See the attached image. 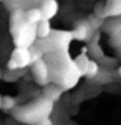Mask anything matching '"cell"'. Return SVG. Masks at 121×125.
I'll use <instances>...</instances> for the list:
<instances>
[{
  "label": "cell",
  "instance_id": "cell-1",
  "mask_svg": "<svg viewBox=\"0 0 121 125\" xmlns=\"http://www.w3.org/2000/svg\"><path fill=\"white\" fill-rule=\"evenodd\" d=\"M53 112V102L48 100L47 97L35 98L30 104L22 107H15L12 115L15 120L25 125H37L45 118H50V114Z\"/></svg>",
  "mask_w": 121,
  "mask_h": 125
},
{
  "label": "cell",
  "instance_id": "cell-2",
  "mask_svg": "<svg viewBox=\"0 0 121 125\" xmlns=\"http://www.w3.org/2000/svg\"><path fill=\"white\" fill-rule=\"evenodd\" d=\"M32 63H33L32 48L15 47L7 62V68L9 70H25L27 67H32Z\"/></svg>",
  "mask_w": 121,
  "mask_h": 125
},
{
  "label": "cell",
  "instance_id": "cell-3",
  "mask_svg": "<svg viewBox=\"0 0 121 125\" xmlns=\"http://www.w3.org/2000/svg\"><path fill=\"white\" fill-rule=\"evenodd\" d=\"M37 25H30L25 23L22 29L13 35V43L15 47H25V48H32L37 43Z\"/></svg>",
  "mask_w": 121,
  "mask_h": 125
},
{
  "label": "cell",
  "instance_id": "cell-4",
  "mask_svg": "<svg viewBox=\"0 0 121 125\" xmlns=\"http://www.w3.org/2000/svg\"><path fill=\"white\" fill-rule=\"evenodd\" d=\"M32 75H33L35 82L40 87H47L52 82V78H50V67H48L45 57L38 58V60H35L32 63Z\"/></svg>",
  "mask_w": 121,
  "mask_h": 125
},
{
  "label": "cell",
  "instance_id": "cell-5",
  "mask_svg": "<svg viewBox=\"0 0 121 125\" xmlns=\"http://www.w3.org/2000/svg\"><path fill=\"white\" fill-rule=\"evenodd\" d=\"M93 32H95V30L91 29L90 22H88L86 19L76 22V23H75V29L71 30L75 40H88L90 37H91V33H93Z\"/></svg>",
  "mask_w": 121,
  "mask_h": 125
},
{
  "label": "cell",
  "instance_id": "cell-6",
  "mask_svg": "<svg viewBox=\"0 0 121 125\" xmlns=\"http://www.w3.org/2000/svg\"><path fill=\"white\" fill-rule=\"evenodd\" d=\"M25 23H27L25 10H15V12H12V15H10V33H12V37H13Z\"/></svg>",
  "mask_w": 121,
  "mask_h": 125
},
{
  "label": "cell",
  "instance_id": "cell-7",
  "mask_svg": "<svg viewBox=\"0 0 121 125\" xmlns=\"http://www.w3.org/2000/svg\"><path fill=\"white\" fill-rule=\"evenodd\" d=\"M40 10L43 13V19L52 20L58 13V2L56 0H42L40 2Z\"/></svg>",
  "mask_w": 121,
  "mask_h": 125
},
{
  "label": "cell",
  "instance_id": "cell-8",
  "mask_svg": "<svg viewBox=\"0 0 121 125\" xmlns=\"http://www.w3.org/2000/svg\"><path fill=\"white\" fill-rule=\"evenodd\" d=\"M63 95V88L60 85H56L53 82H50L47 87H43V97H47L48 100H52L53 104H55L56 100H60Z\"/></svg>",
  "mask_w": 121,
  "mask_h": 125
},
{
  "label": "cell",
  "instance_id": "cell-9",
  "mask_svg": "<svg viewBox=\"0 0 121 125\" xmlns=\"http://www.w3.org/2000/svg\"><path fill=\"white\" fill-rule=\"evenodd\" d=\"M103 30L110 37L120 35L121 33V17H111V20H108L106 23H103Z\"/></svg>",
  "mask_w": 121,
  "mask_h": 125
},
{
  "label": "cell",
  "instance_id": "cell-10",
  "mask_svg": "<svg viewBox=\"0 0 121 125\" xmlns=\"http://www.w3.org/2000/svg\"><path fill=\"white\" fill-rule=\"evenodd\" d=\"M100 72H101V67H100L98 60L90 58L88 65L83 68V77L85 78H90V80H95V78L98 77V73H100Z\"/></svg>",
  "mask_w": 121,
  "mask_h": 125
},
{
  "label": "cell",
  "instance_id": "cell-11",
  "mask_svg": "<svg viewBox=\"0 0 121 125\" xmlns=\"http://www.w3.org/2000/svg\"><path fill=\"white\" fill-rule=\"evenodd\" d=\"M25 19H27V23H30V25H38L43 20V13H42L40 7H32V9L25 10Z\"/></svg>",
  "mask_w": 121,
  "mask_h": 125
},
{
  "label": "cell",
  "instance_id": "cell-12",
  "mask_svg": "<svg viewBox=\"0 0 121 125\" xmlns=\"http://www.w3.org/2000/svg\"><path fill=\"white\" fill-rule=\"evenodd\" d=\"M52 33H53V29H52L50 20L43 19V20H42V22L37 25V35H38V39H48Z\"/></svg>",
  "mask_w": 121,
  "mask_h": 125
},
{
  "label": "cell",
  "instance_id": "cell-13",
  "mask_svg": "<svg viewBox=\"0 0 121 125\" xmlns=\"http://www.w3.org/2000/svg\"><path fill=\"white\" fill-rule=\"evenodd\" d=\"M106 15L111 17H121V0H106Z\"/></svg>",
  "mask_w": 121,
  "mask_h": 125
},
{
  "label": "cell",
  "instance_id": "cell-14",
  "mask_svg": "<svg viewBox=\"0 0 121 125\" xmlns=\"http://www.w3.org/2000/svg\"><path fill=\"white\" fill-rule=\"evenodd\" d=\"M27 3H28V0H3L5 9L10 10V12H15V10H27Z\"/></svg>",
  "mask_w": 121,
  "mask_h": 125
},
{
  "label": "cell",
  "instance_id": "cell-15",
  "mask_svg": "<svg viewBox=\"0 0 121 125\" xmlns=\"http://www.w3.org/2000/svg\"><path fill=\"white\" fill-rule=\"evenodd\" d=\"M23 73H25V70H5L3 72V80H7V82H17L18 78L23 77Z\"/></svg>",
  "mask_w": 121,
  "mask_h": 125
},
{
  "label": "cell",
  "instance_id": "cell-16",
  "mask_svg": "<svg viewBox=\"0 0 121 125\" xmlns=\"http://www.w3.org/2000/svg\"><path fill=\"white\" fill-rule=\"evenodd\" d=\"M15 107H17V100H15L13 97L5 95L2 98V110H5V112H13Z\"/></svg>",
  "mask_w": 121,
  "mask_h": 125
},
{
  "label": "cell",
  "instance_id": "cell-17",
  "mask_svg": "<svg viewBox=\"0 0 121 125\" xmlns=\"http://www.w3.org/2000/svg\"><path fill=\"white\" fill-rule=\"evenodd\" d=\"M95 82H98V83H111L113 82V75L110 70H101L100 73H98V77L95 78Z\"/></svg>",
  "mask_w": 121,
  "mask_h": 125
},
{
  "label": "cell",
  "instance_id": "cell-18",
  "mask_svg": "<svg viewBox=\"0 0 121 125\" xmlns=\"http://www.w3.org/2000/svg\"><path fill=\"white\" fill-rule=\"evenodd\" d=\"M73 60H75V63L81 68V72H83V68L86 67V65H88V62H90V57L86 55V52H83V53H80V55H78L76 58H73Z\"/></svg>",
  "mask_w": 121,
  "mask_h": 125
},
{
  "label": "cell",
  "instance_id": "cell-19",
  "mask_svg": "<svg viewBox=\"0 0 121 125\" xmlns=\"http://www.w3.org/2000/svg\"><path fill=\"white\" fill-rule=\"evenodd\" d=\"M93 15H96L98 19H101V20L108 19V15H106V3H100V5H96V7H95V13H93Z\"/></svg>",
  "mask_w": 121,
  "mask_h": 125
},
{
  "label": "cell",
  "instance_id": "cell-20",
  "mask_svg": "<svg viewBox=\"0 0 121 125\" xmlns=\"http://www.w3.org/2000/svg\"><path fill=\"white\" fill-rule=\"evenodd\" d=\"M118 75H120V77H121V65H120V67H118Z\"/></svg>",
  "mask_w": 121,
  "mask_h": 125
},
{
  "label": "cell",
  "instance_id": "cell-21",
  "mask_svg": "<svg viewBox=\"0 0 121 125\" xmlns=\"http://www.w3.org/2000/svg\"><path fill=\"white\" fill-rule=\"evenodd\" d=\"M0 108H2V107H0Z\"/></svg>",
  "mask_w": 121,
  "mask_h": 125
},
{
  "label": "cell",
  "instance_id": "cell-22",
  "mask_svg": "<svg viewBox=\"0 0 121 125\" xmlns=\"http://www.w3.org/2000/svg\"><path fill=\"white\" fill-rule=\"evenodd\" d=\"M52 125H53V124H52Z\"/></svg>",
  "mask_w": 121,
  "mask_h": 125
}]
</instances>
